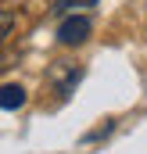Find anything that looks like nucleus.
Instances as JSON below:
<instances>
[{"label": "nucleus", "instance_id": "nucleus-2", "mask_svg": "<svg viewBox=\"0 0 147 154\" xmlns=\"http://www.w3.org/2000/svg\"><path fill=\"white\" fill-rule=\"evenodd\" d=\"M79 79H83V68H79V65H65V61H61V65L54 68V90H58V100H65V97L72 93Z\"/></svg>", "mask_w": 147, "mask_h": 154}, {"label": "nucleus", "instance_id": "nucleus-1", "mask_svg": "<svg viewBox=\"0 0 147 154\" xmlns=\"http://www.w3.org/2000/svg\"><path fill=\"white\" fill-rule=\"evenodd\" d=\"M93 32V22L86 18V14H65V22H61V29H58V39L65 43V47H79V43H86Z\"/></svg>", "mask_w": 147, "mask_h": 154}, {"label": "nucleus", "instance_id": "nucleus-4", "mask_svg": "<svg viewBox=\"0 0 147 154\" xmlns=\"http://www.w3.org/2000/svg\"><path fill=\"white\" fill-rule=\"evenodd\" d=\"M93 4H97V0H54L50 11L65 18V14H79V11H86V7H93Z\"/></svg>", "mask_w": 147, "mask_h": 154}, {"label": "nucleus", "instance_id": "nucleus-3", "mask_svg": "<svg viewBox=\"0 0 147 154\" xmlns=\"http://www.w3.org/2000/svg\"><path fill=\"white\" fill-rule=\"evenodd\" d=\"M0 104H4V111H18V108L25 104V90H22L18 82H4V97H0Z\"/></svg>", "mask_w": 147, "mask_h": 154}]
</instances>
